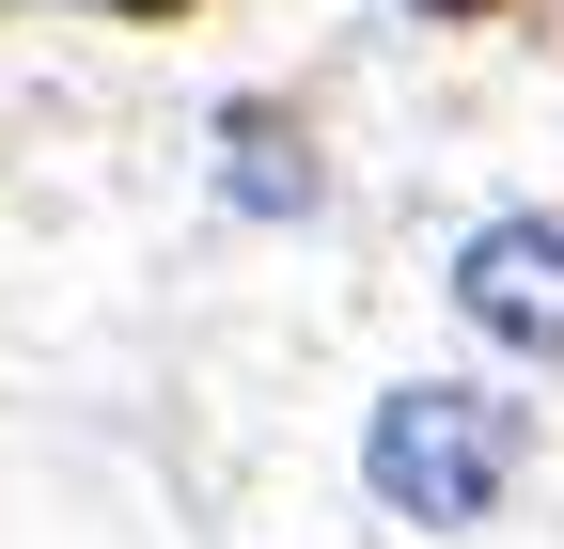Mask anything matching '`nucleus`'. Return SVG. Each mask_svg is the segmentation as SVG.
Listing matches in <instances>:
<instances>
[{
  "mask_svg": "<svg viewBox=\"0 0 564 549\" xmlns=\"http://www.w3.org/2000/svg\"><path fill=\"white\" fill-rule=\"evenodd\" d=\"M564 487V424L502 362H392L345 392V503L377 549H518Z\"/></svg>",
  "mask_w": 564,
  "mask_h": 549,
  "instance_id": "obj_1",
  "label": "nucleus"
},
{
  "mask_svg": "<svg viewBox=\"0 0 564 549\" xmlns=\"http://www.w3.org/2000/svg\"><path fill=\"white\" fill-rule=\"evenodd\" d=\"M423 299L470 362L502 377H564V204L549 189H502V204H455L440 251H423Z\"/></svg>",
  "mask_w": 564,
  "mask_h": 549,
  "instance_id": "obj_2",
  "label": "nucleus"
},
{
  "mask_svg": "<svg viewBox=\"0 0 564 549\" xmlns=\"http://www.w3.org/2000/svg\"><path fill=\"white\" fill-rule=\"evenodd\" d=\"M204 204H220L236 236H314L329 204H345L314 110L299 95H220V110H204Z\"/></svg>",
  "mask_w": 564,
  "mask_h": 549,
  "instance_id": "obj_3",
  "label": "nucleus"
}]
</instances>
